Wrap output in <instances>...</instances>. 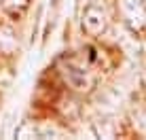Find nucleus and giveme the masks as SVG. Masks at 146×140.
<instances>
[{
    "mask_svg": "<svg viewBox=\"0 0 146 140\" xmlns=\"http://www.w3.org/2000/svg\"><path fill=\"white\" fill-rule=\"evenodd\" d=\"M62 77L64 81H66V85L72 91L76 93H91L93 87H95V79L93 74H89L85 68L76 66V64H64L62 66Z\"/></svg>",
    "mask_w": 146,
    "mask_h": 140,
    "instance_id": "obj_1",
    "label": "nucleus"
},
{
    "mask_svg": "<svg viewBox=\"0 0 146 140\" xmlns=\"http://www.w3.org/2000/svg\"><path fill=\"white\" fill-rule=\"evenodd\" d=\"M83 30L89 34V36H102L108 30V13L104 11L102 4L98 2H89L83 11Z\"/></svg>",
    "mask_w": 146,
    "mask_h": 140,
    "instance_id": "obj_2",
    "label": "nucleus"
},
{
    "mask_svg": "<svg viewBox=\"0 0 146 140\" xmlns=\"http://www.w3.org/2000/svg\"><path fill=\"white\" fill-rule=\"evenodd\" d=\"M119 11L123 21L133 32L146 28V4L144 0H119Z\"/></svg>",
    "mask_w": 146,
    "mask_h": 140,
    "instance_id": "obj_3",
    "label": "nucleus"
},
{
    "mask_svg": "<svg viewBox=\"0 0 146 140\" xmlns=\"http://www.w3.org/2000/svg\"><path fill=\"white\" fill-rule=\"evenodd\" d=\"M30 0H0V7L9 13H21L28 7Z\"/></svg>",
    "mask_w": 146,
    "mask_h": 140,
    "instance_id": "obj_4",
    "label": "nucleus"
}]
</instances>
